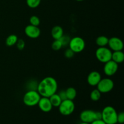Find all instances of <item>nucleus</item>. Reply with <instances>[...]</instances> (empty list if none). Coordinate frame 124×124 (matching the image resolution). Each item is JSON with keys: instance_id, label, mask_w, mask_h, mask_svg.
Instances as JSON below:
<instances>
[{"instance_id": "nucleus-29", "label": "nucleus", "mask_w": 124, "mask_h": 124, "mask_svg": "<svg viewBox=\"0 0 124 124\" xmlns=\"http://www.w3.org/2000/svg\"><path fill=\"white\" fill-rule=\"evenodd\" d=\"M58 94L59 95V96L60 97L61 99H62V101L67 99L66 93H65V90H61L60 92L58 93Z\"/></svg>"}, {"instance_id": "nucleus-1", "label": "nucleus", "mask_w": 124, "mask_h": 124, "mask_svg": "<svg viewBox=\"0 0 124 124\" xmlns=\"http://www.w3.org/2000/svg\"><path fill=\"white\" fill-rule=\"evenodd\" d=\"M56 80L52 76H47L41 80L38 84L37 91L41 96L49 98L58 90Z\"/></svg>"}, {"instance_id": "nucleus-18", "label": "nucleus", "mask_w": 124, "mask_h": 124, "mask_svg": "<svg viewBox=\"0 0 124 124\" xmlns=\"http://www.w3.org/2000/svg\"><path fill=\"white\" fill-rule=\"evenodd\" d=\"M109 38L105 36H99L96 39V44L99 47H106L108 45Z\"/></svg>"}, {"instance_id": "nucleus-16", "label": "nucleus", "mask_w": 124, "mask_h": 124, "mask_svg": "<svg viewBox=\"0 0 124 124\" xmlns=\"http://www.w3.org/2000/svg\"><path fill=\"white\" fill-rule=\"evenodd\" d=\"M49 100L50 101L51 104H52L53 107H58L59 105L61 104L62 102V99H61L60 97L58 94V93H54V94H52L51 96H50Z\"/></svg>"}, {"instance_id": "nucleus-5", "label": "nucleus", "mask_w": 124, "mask_h": 124, "mask_svg": "<svg viewBox=\"0 0 124 124\" xmlns=\"http://www.w3.org/2000/svg\"><path fill=\"white\" fill-rule=\"evenodd\" d=\"M69 46L75 53H81L85 48V41L82 38L75 36L70 39Z\"/></svg>"}, {"instance_id": "nucleus-4", "label": "nucleus", "mask_w": 124, "mask_h": 124, "mask_svg": "<svg viewBox=\"0 0 124 124\" xmlns=\"http://www.w3.org/2000/svg\"><path fill=\"white\" fill-rule=\"evenodd\" d=\"M80 119L82 122L91 124L95 120L102 119V114L100 111H95L92 110H85L80 114Z\"/></svg>"}, {"instance_id": "nucleus-7", "label": "nucleus", "mask_w": 124, "mask_h": 124, "mask_svg": "<svg viewBox=\"0 0 124 124\" xmlns=\"http://www.w3.org/2000/svg\"><path fill=\"white\" fill-rule=\"evenodd\" d=\"M59 111L63 116H69L74 112L75 105L73 101L70 99H65L62 101L61 103L58 107Z\"/></svg>"}, {"instance_id": "nucleus-19", "label": "nucleus", "mask_w": 124, "mask_h": 124, "mask_svg": "<svg viewBox=\"0 0 124 124\" xmlns=\"http://www.w3.org/2000/svg\"><path fill=\"white\" fill-rule=\"evenodd\" d=\"M18 40V36L16 35L12 34V35H9L7 36V38L6 39V44L7 46L8 47H12L16 44L17 41Z\"/></svg>"}, {"instance_id": "nucleus-11", "label": "nucleus", "mask_w": 124, "mask_h": 124, "mask_svg": "<svg viewBox=\"0 0 124 124\" xmlns=\"http://www.w3.org/2000/svg\"><path fill=\"white\" fill-rule=\"evenodd\" d=\"M25 35L31 39H36L41 35V30L38 26H35L31 24L27 25L24 29Z\"/></svg>"}, {"instance_id": "nucleus-15", "label": "nucleus", "mask_w": 124, "mask_h": 124, "mask_svg": "<svg viewBox=\"0 0 124 124\" xmlns=\"http://www.w3.org/2000/svg\"><path fill=\"white\" fill-rule=\"evenodd\" d=\"M111 60L118 64L123 62L124 61V53L122 50L115 51V52H112Z\"/></svg>"}, {"instance_id": "nucleus-3", "label": "nucleus", "mask_w": 124, "mask_h": 124, "mask_svg": "<svg viewBox=\"0 0 124 124\" xmlns=\"http://www.w3.org/2000/svg\"><path fill=\"white\" fill-rule=\"evenodd\" d=\"M41 97L37 90H28L23 96V103L27 107H34L38 105Z\"/></svg>"}, {"instance_id": "nucleus-27", "label": "nucleus", "mask_w": 124, "mask_h": 124, "mask_svg": "<svg viewBox=\"0 0 124 124\" xmlns=\"http://www.w3.org/2000/svg\"><path fill=\"white\" fill-rule=\"evenodd\" d=\"M75 55V53L71 50L70 48H68L64 52V56L68 59H70V58H73Z\"/></svg>"}, {"instance_id": "nucleus-9", "label": "nucleus", "mask_w": 124, "mask_h": 124, "mask_svg": "<svg viewBox=\"0 0 124 124\" xmlns=\"http://www.w3.org/2000/svg\"><path fill=\"white\" fill-rule=\"evenodd\" d=\"M118 68V64L111 59L109 61L104 63V72L107 76H113L117 71Z\"/></svg>"}, {"instance_id": "nucleus-21", "label": "nucleus", "mask_w": 124, "mask_h": 124, "mask_svg": "<svg viewBox=\"0 0 124 124\" xmlns=\"http://www.w3.org/2000/svg\"><path fill=\"white\" fill-rule=\"evenodd\" d=\"M41 0H26V4L29 7L35 8L40 5Z\"/></svg>"}, {"instance_id": "nucleus-26", "label": "nucleus", "mask_w": 124, "mask_h": 124, "mask_svg": "<svg viewBox=\"0 0 124 124\" xmlns=\"http://www.w3.org/2000/svg\"><path fill=\"white\" fill-rule=\"evenodd\" d=\"M70 37L69 36H65V35H63L61 38L59 39L61 40V41L62 44V46H64L65 45H69V42H70Z\"/></svg>"}, {"instance_id": "nucleus-10", "label": "nucleus", "mask_w": 124, "mask_h": 124, "mask_svg": "<svg viewBox=\"0 0 124 124\" xmlns=\"http://www.w3.org/2000/svg\"><path fill=\"white\" fill-rule=\"evenodd\" d=\"M108 46L111 51H121L124 48V42L118 37H111L109 38Z\"/></svg>"}, {"instance_id": "nucleus-31", "label": "nucleus", "mask_w": 124, "mask_h": 124, "mask_svg": "<svg viewBox=\"0 0 124 124\" xmlns=\"http://www.w3.org/2000/svg\"><path fill=\"white\" fill-rule=\"evenodd\" d=\"M80 124H88V123H85V122H82V123H81Z\"/></svg>"}, {"instance_id": "nucleus-14", "label": "nucleus", "mask_w": 124, "mask_h": 124, "mask_svg": "<svg viewBox=\"0 0 124 124\" xmlns=\"http://www.w3.org/2000/svg\"><path fill=\"white\" fill-rule=\"evenodd\" d=\"M51 35L54 39H59L64 35V30L59 25H55L51 30Z\"/></svg>"}, {"instance_id": "nucleus-2", "label": "nucleus", "mask_w": 124, "mask_h": 124, "mask_svg": "<svg viewBox=\"0 0 124 124\" xmlns=\"http://www.w3.org/2000/svg\"><path fill=\"white\" fill-rule=\"evenodd\" d=\"M102 119L106 124H116L117 112L112 106H106L101 111Z\"/></svg>"}, {"instance_id": "nucleus-20", "label": "nucleus", "mask_w": 124, "mask_h": 124, "mask_svg": "<svg viewBox=\"0 0 124 124\" xmlns=\"http://www.w3.org/2000/svg\"><path fill=\"white\" fill-rule=\"evenodd\" d=\"M101 94L102 93L97 88H96L92 91L90 94V98L91 100L93 101H98L101 98Z\"/></svg>"}, {"instance_id": "nucleus-30", "label": "nucleus", "mask_w": 124, "mask_h": 124, "mask_svg": "<svg viewBox=\"0 0 124 124\" xmlns=\"http://www.w3.org/2000/svg\"><path fill=\"white\" fill-rule=\"evenodd\" d=\"M90 124H105L102 119H99V120H95V121H94L93 122H92Z\"/></svg>"}, {"instance_id": "nucleus-6", "label": "nucleus", "mask_w": 124, "mask_h": 124, "mask_svg": "<svg viewBox=\"0 0 124 124\" xmlns=\"http://www.w3.org/2000/svg\"><path fill=\"white\" fill-rule=\"evenodd\" d=\"M95 55L99 62L104 64L111 59L112 51L108 47H99L96 50Z\"/></svg>"}, {"instance_id": "nucleus-8", "label": "nucleus", "mask_w": 124, "mask_h": 124, "mask_svg": "<svg viewBox=\"0 0 124 124\" xmlns=\"http://www.w3.org/2000/svg\"><path fill=\"white\" fill-rule=\"evenodd\" d=\"M97 89L101 93H107L111 92L114 88L113 81L109 78L101 79L97 85Z\"/></svg>"}, {"instance_id": "nucleus-13", "label": "nucleus", "mask_w": 124, "mask_h": 124, "mask_svg": "<svg viewBox=\"0 0 124 124\" xmlns=\"http://www.w3.org/2000/svg\"><path fill=\"white\" fill-rule=\"evenodd\" d=\"M101 79V75L99 71H93L90 73L87 76V82L90 86L95 87L98 84Z\"/></svg>"}, {"instance_id": "nucleus-25", "label": "nucleus", "mask_w": 124, "mask_h": 124, "mask_svg": "<svg viewBox=\"0 0 124 124\" xmlns=\"http://www.w3.org/2000/svg\"><path fill=\"white\" fill-rule=\"evenodd\" d=\"M16 45V47L18 50H22L24 49V47H25V41H24L23 39H18Z\"/></svg>"}, {"instance_id": "nucleus-23", "label": "nucleus", "mask_w": 124, "mask_h": 124, "mask_svg": "<svg viewBox=\"0 0 124 124\" xmlns=\"http://www.w3.org/2000/svg\"><path fill=\"white\" fill-rule=\"evenodd\" d=\"M29 22H30V24H31V25L38 26L40 24V19L37 16L33 15L30 18Z\"/></svg>"}, {"instance_id": "nucleus-22", "label": "nucleus", "mask_w": 124, "mask_h": 124, "mask_svg": "<svg viewBox=\"0 0 124 124\" xmlns=\"http://www.w3.org/2000/svg\"><path fill=\"white\" fill-rule=\"evenodd\" d=\"M63 47L60 39H54L52 44V48L54 51H58Z\"/></svg>"}, {"instance_id": "nucleus-32", "label": "nucleus", "mask_w": 124, "mask_h": 124, "mask_svg": "<svg viewBox=\"0 0 124 124\" xmlns=\"http://www.w3.org/2000/svg\"><path fill=\"white\" fill-rule=\"evenodd\" d=\"M76 1H84V0H76Z\"/></svg>"}, {"instance_id": "nucleus-17", "label": "nucleus", "mask_w": 124, "mask_h": 124, "mask_svg": "<svg viewBox=\"0 0 124 124\" xmlns=\"http://www.w3.org/2000/svg\"><path fill=\"white\" fill-rule=\"evenodd\" d=\"M67 99L73 101L77 96V92L74 87H70L65 90Z\"/></svg>"}, {"instance_id": "nucleus-28", "label": "nucleus", "mask_w": 124, "mask_h": 124, "mask_svg": "<svg viewBox=\"0 0 124 124\" xmlns=\"http://www.w3.org/2000/svg\"><path fill=\"white\" fill-rule=\"evenodd\" d=\"M117 122L120 124H123L124 123V113L122 111L119 113H117Z\"/></svg>"}, {"instance_id": "nucleus-12", "label": "nucleus", "mask_w": 124, "mask_h": 124, "mask_svg": "<svg viewBox=\"0 0 124 124\" xmlns=\"http://www.w3.org/2000/svg\"><path fill=\"white\" fill-rule=\"evenodd\" d=\"M39 108L44 113H48L52 110L53 106L49 100V98L47 97L41 96L38 103Z\"/></svg>"}, {"instance_id": "nucleus-24", "label": "nucleus", "mask_w": 124, "mask_h": 124, "mask_svg": "<svg viewBox=\"0 0 124 124\" xmlns=\"http://www.w3.org/2000/svg\"><path fill=\"white\" fill-rule=\"evenodd\" d=\"M38 84V83H37L36 81L31 80L27 83V88L28 90H37Z\"/></svg>"}]
</instances>
